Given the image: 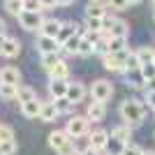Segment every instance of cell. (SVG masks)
Instances as JSON below:
<instances>
[{"label":"cell","mask_w":155,"mask_h":155,"mask_svg":"<svg viewBox=\"0 0 155 155\" xmlns=\"http://www.w3.org/2000/svg\"><path fill=\"white\" fill-rule=\"evenodd\" d=\"M125 44H127V37H109V42H107L109 53H120V51H125Z\"/></svg>","instance_id":"cell-23"},{"label":"cell","mask_w":155,"mask_h":155,"mask_svg":"<svg viewBox=\"0 0 155 155\" xmlns=\"http://www.w3.org/2000/svg\"><path fill=\"white\" fill-rule=\"evenodd\" d=\"M67 86L70 81H63V79H51V84H49V95L53 100H60V97L67 95Z\"/></svg>","instance_id":"cell-15"},{"label":"cell","mask_w":155,"mask_h":155,"mask_svg":"<svg viewBox=\"0 0 155 155\" xmlns=\"http://www.w3.org/2000/svg\"><path fill=\"white\" fill-rule=\"evenodd\" d=\"M65 97L77 107L79 102H84V97H86V86L81 84V81H72V84L67 86V95Z\"/></svg>","instance_id":"cell-8"},{"label":"cell","mask_w":155,"mask_h":155,"mask_svg":"<svg viewBox=\"0 0 155 155\" xmlns=\"http://www.w3.org/2000/svg\"><path fill=\"white\" fill-rule=\"evenodd\" d=\"M104 2H107V9H116V12H123L130 7L125 0H104Z\"/></svg>","instance_id":"cell-34"},{"label":"cell","mask_w":155,"mask_h":155,"mask_svg":"<svg viewBox=\"0 0 155 155\" xmlns=\"http://www.w3.org/2000/svg\"><path fill=\"white\" fill-rule=\"evenodd\" d=\"M143 116H146V109L139 100H125L120 104V118L125 120V125H139L143 123Z\"/></svg>","instance_id":"cell-1"},{"label":"cell","mask_w":155,"mask_h":155,"mask_svg":"<svg viewBox=\"0 0 155 155\" xmlns=\"http://www.w3.org/2000/svg\"><path fill=\"white\" fill-rule=\"evenodd\" d=\"M84 30L86 32H102V19H88V16H86Z\"/></svg>","instance_id":"cell-29"},{"label":"cell","mask_w":155,"mask_h":155,"mask_svg":"<svg viewBox=\"0 0 155 155\" xmlns=\"http://www.w3.org/2000/svg\"><path fill=\"white\" fill-rule=\"evenodd\" d=\"M88 130H91V120H88L86 116H72L70 120H67L65 132L70 134V139H79V137L88 134Z\"/></svg>","instance_id":"cell-3"},{"label":"cell","mask_w":155,"mask_h":155,"mask_svg":"<svg viewBox=\"0 0 155 155\" xmlns=\"http://www.w3.org/2000/svg\"><path fill=\"white\" fill-rule=\"evenodd\" d=\"M86 16L88 19H104L107 16V2L104 0H91L86 5Z\"/></svg>","instance_id":"cell-9"},{"label":"cell","mask_w":155,"mask_h":155,"mask_svg":"<svg viewBox=\"0 0 155 155\" xmlns=\"http://www.w3.org/2000/svg\"><path fill=\"white\" fill-rule=\"evenodd\" d=\"M127 81L132 86H134V88H141L143 84H146V81H143V77H141V72L139 70H134V72H127Z\"/></svg>","instance_id":"cell-33"},{"label":"cell","mask_w":155,"mask_h":155,"mask_svg":"<svg viewBox=\"0 0 155 155\" xmlns=\"http://www.w3.org/2000/svg\"><path fill=\"white\" fill-rule=\"evenodd\" d=\"M35 46H37L39 56H42V53H58L60 51V44H58L56 37H42V35H39V39H37Z\"/></svg>","instance_id":"cell-11"},{"label":"cell","mask_w":155,"mask_h":155,"mask_svg":"<svg viewBox=\"0 0 155 155\" xmlns=\"http://www.w3.org/2000/svg\"><path fill=\"white\" fill-rule=\"evenodd\" d=\"M16 88H19V86L0 84V97H2L5 102H12V100H16Z\"/></svg>","instance_id":"cell-24"},{"label":"cell","mask_w":155,"mask_h":155,"mask_svg":"<svg viewBox=\"0 0 155 155\" xmlns=\"http://www.w3.org/2000/svg\"><path fill=\"white\" fill-rule=\"evenodd\" d=\"M2 35H5V21L0 19V37H2Z\"/></svg>","instance_id":"cell-43"},{"label":"cell","mask_w":155,"mask_h":155,"mask_svg":"<svg viewBox=\"0 0 155 155\" xmlns=\"http://www.w3.org/2000/svg\"><path fill=\"white\" fill-rule=\"evenodd\" d=\"M153 63H155V56H153Z\"/></svg>","instance_id":"cell-49"},{"label":"cell","mask_w":155,"mask_h":155,"mask_svg":"<svg viewBox=\"0 0 155 155\" xmlns=\"http://www.w3.org/2000/svg\"><path fill=\"white\" fill-rule=\"evenodd\" d=\"M148 91H155V79H153V81H148Z\"/></svg>","instance_id":"cell-44"},{"label":"cell","mask_w":155,"mask_h":155,"mask_svg":"<svg viewBox=\"0 0 155 155\" xmlns=\"http://www.w3.org/2000/svg\"><path fill=\"white\" fill-rule=\"evenodd\" d=\"M111 95H114V86H111V81H107V79H97V81H93V86H91V97H93V100H97V102H107V100H111Z\"/></svg>","instance_id":"cell-4"},{"label":"cell","mask_w":155,"mask_h":155,"mask_svg":"<svg viewBox=\"0 0 155 155\" xmlns=\"http://www.w3.org/2000/svg\"><path fill=\"white\" fill-rule=\"evenodd\" d=\"M93 53H95V42H91L86 35H81V42H79V51H77V56H84V58H88V56H93Z\"/></svg>","instance_id":"cell-20"},{"label":"cell","mask_w":155,"mask_h":155,"mask_svg":"<svg viewBox=\"0 0 155 155\" xmlns=\"http://www.w3.org/2000/svg\"><path fill=\"white\" fill-rule=\"evenodd\" d=\"M53 104H56V109H58V114H72V109H74V104L67 100V97H60V100H53Z\"/></svg>","instance_id":"cell-31"},{"label":"cell","mask_w":155,"mask_h":155,"mask_svg":"<svg viewBox=\"0 0 155 155\" xmlns=\"http://www.w3.org/2000/svg\"><path fill=\"white\" fill-rule=\"evenodd\" d=\"M143 155H155V150H143Z\"/></svg>","instance_id":"cell-46"},{"label":"cell","mask_w":155,"mask_h":155,"mask_svg":"<svg viewBox=\"0 0 155 155\" xmlns=\"http://www.w3.org/2000/svg\"><path fill=\"white\" fill-rule=\"evenodd\" d=\"M2 141H14V130L9 125H0V143Z\"/></svg>","instance_id":"cell-35"},{"label":"cell","mask_w":155,"mask_h":155,"mask_svg":"<svg viewBox=\"0 0 155 155\" xmlns=\"http://www.w3.org/2000/svg\"><path fill=\"white\" fill-rule=\"evenodd\" d=\"M60 114L58 109H56V104L53 102H42V109H39V120L42 123H51V120H56Z\"/></svg>","instance_id":"cell-16"},{"label":"cell","mask_w":155,"mask_h":155,"mask_svg":"<svg viewBox=\"0 0 155 155\" xmlns=\"http://www.w3.org/2000/svg\"><path fill=\"white\" fill-rule=\"evenodd\" d=\"M125 146H127V143L118 141V139H114V137H109V141H107V150H109L111 155H120Z\"/></svg>","instance_id":"cell-27"},{"label":"cell","mask_w":155,"mask_h":155,"mask_svg":"<svg viewBox=\"0 0 155 155\" xmlns=\"http://www.w3.org/2000/svg\"><path fill=\"white\" fill-rule=\"evenodd\" d=\"M39 5H42V12H49L56 7V0H39Z\"/></svg>","instance_id":"cell-39"},{"label":"cell","mask_w":155,"mask_h":155,"mask_svg":"<svg viewBox=\"0 0 155 155\" xmlns=\"http://www.w3.org/2000/svg\"><path fill=\"white\" fill-rule=\"evenodd\" d=\"M49 146L58 155H79V153H74V143H72L70 134L65 130H56V132L49 134Z\"/></svg>","instance_id":"cell-2"},{"label":"cell","mask_w":155,"mask_h":155,"mask_svg":"<svg viewBox=\"0 0 155 155\" xmlns=\"http://www.w3.org/2000/svg\"><path fill=\"white\" fill-rule=\"evenodd\" d=\"M0 84H9V86H21V72L12 65H7L0 70Z\"/></svg>","instance_id":"cell-10"},{"label":"cell","mask_w":155,"mask_h":155,"mask_svg":"<svg viewBox=\"0 0 155 155\" xmlns=\"http://www.w3.org/2000/svg\"><path fill=\"white\" fill-rule=\"evenodd\" d=\"M23 12H42L39 0H23Z\"/></svg>","instance_id":"cell-37"},{"label":"cell","mask_w":155,"mask_h":155,"mask_svg":"<svg viewBox=\"0 0 155 155\" xmlns=\"http://www.w3.org/2000/svg\"><path fill=\"white\" fill-rule=\"evenodd\" d=\"M146 102L150 109H155V91H146Z\"/></svg>","instance_id":"cell-40"},{"label":"cell","mask_w":155,"mask_h":155,"mask_svg":"<svg viewBox=\"0 0 155 155\" xmlns=\"http://www.w3.org/2000/svg\"><path fill=\"white\" fill-rule=\"evenodd\" d=\"M107 141H109V132H107V130H95V132L88 134V143H91V148L97 150V153L107 148Z\"/></svg>","instance_id":"cell-7"},{"label":"cell","mask_w":155,"mask_h":155,"mask_svg":"<svg viewBox=\"0 0 155 155\" xmlns=\"http://www.w3.org/2000/svg\"><path fill=\"white\" fill-rule=\"evenodd\" d=\"M120 155H143V148H139V146H134V143H127Z\"/></svg>","instance_id":"cell-38"},{"label":"cell","mask_w":155,"mask_h":155,"mask_svg":"<svg viewBox=\"0 0 155 155\" xmlns=\"http://www.w3.org/2000/svg\"><path fill=\"white\" fill-rule=\"evenodd\" d=\"M60 23H63V21H58V19H44L37 32L42 35V37H58Z\"/></svg>","instance_id":"cell-13"},{"label":"cell","mask_w":155,"mask_h":155,"mask_svg":"<svg viewBox=\"0 0 155 155\" xmlns=\"http://www.w3.org/2000/svg\"><path fill=\"white\" fill-rule=\"evenodd\" d=\"M127 5H137V2H141V0H125Z\"/></svg>","instance_id":"cell-45"},{"label":"cell","mask_w":155,"mask_h":155,"mask_svg":"<svg viewBox=\"0 0 155 155\" xmlns=\"http://www.w3.org/2000/svg\"><path fill=\"white\" fill-rule=\"evenodd\" d=\"M109 137H114V139H118V141L127 143V141H130V137H132V127H130V125H118V127L111 130V134H109Z\"/></svg>","instance_id":"cell-19"},{"label":"cell","mask_w":155,"mask_h":155,"mask_svg":"<svg viewBox=\"0 0 155 155\" xmlns=\"http://www.w3.org/2000/svg\"><path fill=\"white\" fill-rule=\"evenodd\" d=\"M21 53V42L14 37H5V44L0 49V56H5V58H16Z\"/></svg>","instance_id":"cell-14"},{"label":"cell","mask_w":155,"mask_h":155,"mask_svg":"<svg viewBox=\"0 0 155 155\" xmlns=\"http://www.w3.org/2000/svg\"><path fill=\"white\" fill-rule=\"evenodd\" d=\"M81 155H100V153H97V150H93V148H86Z\"/></svg>","instance_id":"cell-42"},{"label":"cell","mask_w":155,"mask_h":155,"mask_svg":"<svg viewBox=\"0 0 155 155\" xmlns=\"http://www.w3.org/2000/svg\"><path fill=\"white\" fill-rule=\"evenodd\" d=\"M5 12L12 16H19L23 12V0H5Z\"/></svg>","instance_id":"cell-25"},{"label":"cell","mask_w":155,"mask_h":155,"mask_svg":"<svg viewBox=\"0 0 155 155\" xmlns=\"http://www.w3.org/2000/svg\"><path fill=\"white\" fill-rule=\"evenodd\" d=\"M16 153V141H2L0 143V155H14Z\"/></svg>","instance_id":"cell-36"},{"label":"cell","mask_w":155,"mask_h":155,"mask_svg":"<svg viewBox=\"0 0 155 155\" xmlns=\"http://www.w3.org/2000/svg\"><path fill=\"white\" fill-rule=\"evenodd\" d=\"M74 0H56V5H60V7H67V5H72Z\"/></svg>","instance_id":"cell-41"},{"label":"cell","mask_w":155,"mask_h":155,"mask_svg":"<svg viewBox=\"0 0 155 155\" xmlns=\"http://www.w3.org/2000/svg\"><path fill=\"white\" fill-rule=\"evenodd\" d=\"M150 5H153V9H155V0H150Z\"/></svg>","instance_id":"cell-48"},{"label":"cell","mask_w":155,"mask_h":155,"mask_svg":"<svg viewBox=\"0 0 155 155\" xmlns=\"http://www.w3.org/2000/svg\"><path fill=\"white\" fill-rule=\"evenodd\" d=\"M19 23H21V28L23 30H28V32H32V30H39V26H42V12H21L19 16Z\"/></svg>","instance_id":"cell-5"},{"label":"cell","mask_w":155,"mask_h":155,"mask_svg":"<svg viewBox=\"0 0 155 155\" xmlns=\"http://www.w3.org/2000/svg\"><path fill=\"white\" fill-rule=\"evenodd\" d=\"M139 67H141V63L137 58V51H127V56H125V72H134Z\"/></svg>","instance_id":"cell-26"},{"label":"cell","mask_w":155,"mask_h":155,"mask_svg":"<svg viewBox=\"0 0 155 155\" xmlns=\"http://www.w3.org/2000/svg\"><path fill=\"white\" fill-rule=\"evenodd\" d=\"M79 28L81 26H77L74 21H63L60 23V30H58V44H63V42H67L70 37H74V35H79Z\"/></svg>","instance_id":"cell-12"},{"label":"cell","mask_w":155,"mask_h":155,"mask_svg":"<svg viewBox=\"0 0 155 155\" xmlns=\"http://www.w3.org/2000/svg\"><path fill=\"white\" fill-rule=\"evenodd\" d=\"M139 72H141V77H143L146 84L153 81V79H155V63H143L141 67H139Z\"/></svg>","instance_id":"cell-28"},{"label":"cell","mask_w":155,"mask_h":155,"mask_svg":"<svg viewBox=\"0 0 155 155\" xmlns=\"http://www.w3.org/2000/svg\"><path fill=\"white\" fill-rule=\"evenodd\" d=\"M39 109H42V102H39L37 97L30 100V102L21 104V114H23L26 118H39Z\"/></svg>","instance_id":"cell-18"},{"label":"cell","mask_w":155,"mask_h":155,"mask_svg":"<svg viewBox=\"0 0 155 155\" xmlns=\"http://www.w3.org/2000/svg\"><path fill=\"white\" fill-rule=\"evenodd\" d=\"M58 60H60V58H58V53H42V67H44L46 72L51 70V67L58 63Z\"/></svg>","instance_id":"cell-32"},{"label":"cell","mask_w":155,"mask_h":155,"mask_svg":"<svg viewBox=\"0 0 155 155\" xmlns=\"http://www.w3.org/2000/svg\"><path fill=\"white\" fill-rule=\"evenodd\" d=\"M67 77H70V65L65 63V60H58L49 70V79H63V81H67Z\"/></svg>","instance_id":"cell-17"},{"label":"cell","mask_w":155,"mask_h":155,"mask_svg":"<svg viewBox=\"0 0 155 155\" xmlns=\"http://www.w3.org/2000/svg\"><path fill=\"white\" fill-rule=\"evenodd\" d=\"M153 56H155V49H150V46H143V49H139L137 51V58H139V63H153Z\"/></svg>","instance_id":"cell-30"},{"label":"cell","mask_w":155,"mask_h":155,"mask_svg":"<svg viewBox=\"0 0 155 155\" xmlns=\"http://www.w3.org/2000/svg\"><path fill=\"white\" fill-rule=\"evenodd\" d=\"M2 44H5V35H2V37H0V49H2Z\"/></svg>","instance_id":"cell-47"},{"label":"cell","mask_w":155,"mask_h":155,"mask_svg":"<svg viewBox=\"0 0 155 155\" xmlns=\"http://www.w3.org/2000/svg\"><path fill=\"white\" fill-rule=\"evenodd\" d=\"M104 116H107V102L93 100V102L88 104V109H86V118L93 120V123H100V120H104Z\"/></svg>","instance_id":"cell-6"},{"label":"cell","mask_w":155,"mask_h":155,"mask_svg":"<svg viewBox=\"0 0 155 155\" xmlns=\"http://www.w3.org/2000/svg\"><path fill=\"white\" fill-rule=\"evenodd\" d=\"M35 97H37V93L32 91L30 86H19V88H16V100H19L21 104L30 102V100H35Z\"/></svg>","instance_id":"cell-22"},{"label":"cell","mask_w":155,"mask_h":155,"mask_svg":"<svg viewBox=\"0 0 155 155\" xmlns=\"http://www.w3.org/2000/svg\"><path fill=\"white\" fill-rule=\"evenodd\" d=\"M79 42H81V35H74V37H70L67 42H63V44H60V49H63L67 56H77V51H79Z\"/></svg>","instance_id":"cell-21"}]
</instances>
